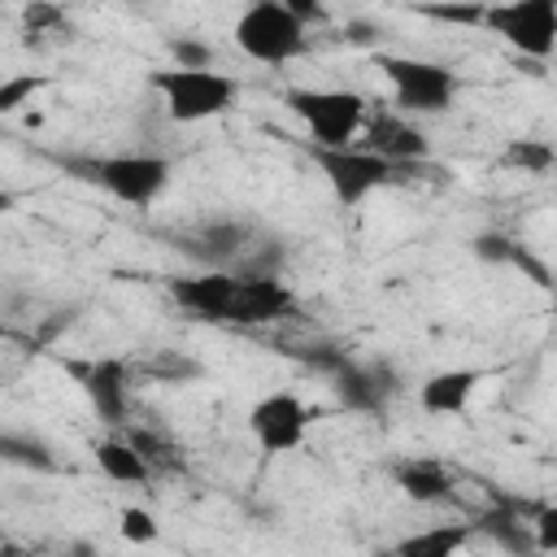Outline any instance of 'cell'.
I'll list each match as a JSON object with an SVG mask.
<instances>
[{
  "instance_id": "obj_21",
  "label": "cell",
  "mask_w": 557,
  "mask_h": 557,
  "mask_svg": "<svg viewBox=\"0 0 557 557\" xmlns=\"http://www.w3.org/2000/svg\"><path fill=\"white\" fill-rule=\"evenodd\" d=\"M553 161H557L553 144H544V139H513L505 148V165H518L522 174H548Z\"/></svg>"
},
{
  "instance_id": "obj_19",
  "label": "cell",
  "mask_w": 557,
  "mask_h": 557,
  "mask_svg": "<svg viewBox=\"0 0 557 557\" xmlns=\"http://www.w3.org/2000/svg\"><path fill=\"white\" fill-rule=\"evenodd\" d=\"M500 548H509V553H522L531 540H527V518H522V505L518 500H500L496 509H487L483 513V522H479Z\"/></svg>"
},
{
  "instance_id": "obj_22",
  "label": "cell",
  "mask_w": 557,
  "mask_h": 557,
  "mask_svg": "<svg viewBox=\"0 0 557 557\" xmlns=\"http://www.w3.org/2000/svg\"><path fill=\"white\" fill-rule=\"evenodd\" d=\"M126 444L144 457V466H148V470H157V466H178V448H174L170 440H161L157 431H144V426H139V431H131V440H126Z\"/></svg>"
},
{
  "instance_id": "obj_35",
  "label": "cell",
  "mask_w": 557,
  "mask_h": 557,
  "mask_svg": "<svg viewBox=\"0 0 557 557\" xmlns=\"http://www.w3.org/2000/svg\"><path fill=\"white\" fill-rule=\"evenodd\" d=\"M374 557H396V553H392V548H379V553H374Z\"/></svg>"
},
{
  "instance_id": "obj_14",
  "label": "cell",
  "mask_w": 557,
  "mask_h": 557,
  "mask_svg": "<svg viewBox=\"0 0 557 557\" xmlns=\"http://www.w3.org/2000/svg\"><path fill=\"white\" fill-rule=\"evenodd\" d=\"M331 387H335V396L348 405V409H357V413H374V409H383V400H387V392H392V370L387 366H357L352 357L331 374Z\"/></svg>"
},
{
  "instance_id": "obj_23",
  "label": "cell",
  "mask_w": 557,
  "mask_h": 557,
  "mask_svg": "<svg viewBox=\"0 0 557 557\" xmlns=\"http://www.w3.org/2000/svg\"><path fill=\"white\" fill-rule=\"evenodd\" d=\"M170 57H174V70H213V61H218L213 44L191 39V35L170 39Z\"/></svg>"
},
{
  "instance_id": "obj_31",
  "label": "cell",
  "mask_w": 557,
  "mask_h": 557,
  "mask_svg": "<svg viewBox=\"0 0 557 557\" xmlns=\"http://www.w3.org/2000/svg\"><path fill=\"white\" fill-rule=\"evenodd\" d=\"M379 35H383V30H379L374 22H361V17H357V22H348V35H344V39H348V44H361V48H366V44H374Z\"/></svg>"
},
{
  "instance_id": "obj_20",
  "label": "cell",
  "mask_w": 557,
  "mask_h": 557,
  "mask_svg": "<svg viewBox=\"0 0 557 557\" xmlns=\"http://www.w3.org/2000/svg\"><path fill=\"white\" fill-rule=\"evenodd\" d=\"M0 461L9 466H26V470H52V448L35 435H17V431H0Z\"/></svg>"
},
{
  "instance_id": "obj_18",
  "label": "cell",
  "mask_w": 557,
  "mask_h": 557,
  "mask_svg": "<svg viewBox=\"0 0 557 557\" xmlns=\"http://www.w3.org/2000/svg\"><path fill=\"white\" fill-rule=\"evenodd\" d=\"M96 466L113 479V483H148V466H144V457L126 444V440H100L96 444Z\"/></svg>"
},
{
  "instance_id": "obj_26",
  "label": "cell",
  "mask_w": 557,
  "mask_h": 557,
  "mask_svg": "<svg viewBox=\"0 0 557 557\" xmlns=\"http://www.w3.org/2000/svg\"><path fill=\"white\" fill-rule=\"evenodd\" d=\"M470 252H474L479 261H487V265H509L513 252H518V244H513L509 235H500V231H483V235L470 239Z\"/></svg>"
},
{
  "instance_id": "obj_24",
  "label": "cell",
  "mask_w": 557,
  "mask_h": 557,
  "mask_svg": "<svg viewBox=\"0 0 557 557\" xmlns=\"http://www.w3.org/2000/svg\"><path fill=\"white\" fill-rule=\"evenodd\" d=\"M117 531H122L126 544H152V540L161 535V522H157V513H148V509H139V505H126V509L117 513Z\"/></svg>"
},
{
  "instance_id": "obj_2",
  "label": "cell",
  "mask_w": 557,
  "mask_h": 557,
  "mask_svg": "<svg viewBox=\"0 0 557 557\" xmlns=\"http://www.w3.org/2000/svg\"><path fill=\"white\" fill-rule=\"evenodd\" d=\"M283 104L309 126L313 148H352L366 126V96L344 87H287Z\"/></svg>"
},
{
  "instance_id": "obj_8",
  "label": "cell",
  "mask_w": 557,
  "mask_h": 557,
  "mask_svg": "<svg viewBox=\"0 0 557 557\" xmlns=\"http://www.w3.org/2000/svg\"><path fill=\"white\" fill-rule=\"evenodd\" d=\"M248 431L257 440L261 453L278 457V453H292L305 444V431H309V409L300 396L292 392H270L261 396L252 409H248Z\"/></svg>"
},
{
  "instance_id": "obj_4",
  "label": "cell",
  "mask_w": 557,
  "mask_h": 557,
  "mask_svg": "<svg viewBox=\"0 0 557 557\" xmlns=\"http://www.w3.org/2000/svg\"><path fill=\"white\" fill-rule=\"evenodd\" d=\"M235 44L261 65H283L305 52V26L287 13L283 0H257L235 22Z\"/></svg>"
},
{
  "instance_id": "obj_15",
  "label": "cell",
  "mask_w": 557,
  "mask_h": 557,
  "mask_svg": "<svg viewBox=\"0 0 557 557\" xmlns=\"http://www.w3.org/2000/svg\"><path fill=\"white\" fill-rule=\"evenodd\" d=\"M479 383H483V370H474V366L440 370V374H431V379L418 387V405H422L426 413L453 418V413H461V409L470 405V396L479 392Z\"/></svg>"
},
{
  "instance_id": "obj_5",
  "label": "cell",
  "mask_w": 557,
  "mask_h": 557,
  "mask_svg": "<svg viewBox=\"0 0 557 557\" xmlns=\"http://www.w3.org/2000/svg\"><path fill=\"white\" fill-rule=\"evenodd\" d=\"M383 78L392 83V96L405 113H444L457 96V74L440 61L422 57H379Z\"/></svg>"
},
{
  "instance_id": "obj_13",
  "label": "cell",
  "mask_w": 557,
  "mask_h": 557,
  "mask_svg": "<svg viewBox=\"0 0 557 557\" xmlns=\"http://www.w3.org/2000/svg\"><path fill=\"white\" fill-rule=\"evenodd\" d=\"M361 152H374V157H383L392 165H409V161L426 157V135L413 122H405L396 113H383V117H374L366 126V148Z\"/></svg>"
},
{
  "instance_id": "obj_34",
  "label": "cell",
  "mask_w": 557,
  "mask_h": 557,
  "mask_svg": "<svg viewBox=\"0 0 557 557\" xmlns=\"http://www.w3.org/2000/svg\"><path fill=\"white\" fill-rule=\"evenodd\" d=\"M17 557H65V553H17Z\"/></svg>"
},
{
  "instance_id": "obj_28",
  "label": "cell",
  "mask_w": 557,
  "mask_h": 557,
  "mask_svg": "<svg viewBox=\"0 0 557 557\" xmlns=\"http://www.w3.org/2000/svg\"><path fill=\"white\" fill-rule=\"evenodd\" d=\"M527 527H535V548L540 553H553L557 548V505H540L535 509V522H527Z\"/></svg>"
},
{
  "instance_id": "obj_16",
  "label": "cell",
  "mask_w": 557,
  "mask_h": 557,
  "mask_svg": "<svg viewBox=\"0 0 557 557\" xmlns=\"http://www.w3.org/2000/svg\"><path fill=\"white\" fill-rule=\"evenodd\" d=\"M392 479H396V487H400L409 500H418V505H435V500H444V496L453 492L448 470H444L440 461H431V457H409V461H400V466L392 470Z\"/></svg>"
},
{
  "instance_id": "obj_9",
  "label": "cell",
  "mask_w": 557,
  "mask_h": 557,
  "mask_svg": "<svg viewBox=\"0 0 557 557\" xmlns=\"http://www.w3.org/2000/svg\"><path fill=\"white\" fill-rule=\"evenodd\" d=\"M248 239H252V231H248L244 222H231V218L200 222L196 231L174 235L178 252H183V257H191V261H200L205 270H235V261L252 248Z\"/></svg>"
},
{
  "instance_id": "obj_7",
  "label": "cell",
  "mask_w": 557,
  "mask_h": 557,
  "mask_svg": "<svg viewBox=\"0 0 557 557\" xmlns=\"http://www.w3.org/2000/svg\"><path fill=\"white\" fill-rule=\"evenodd\" d=\"M309 157L322 170V178H326V187L335 191L339 205H361L370 191L387 187L400 170V165H392L374 152H361V148H313L309 144Z\"/></svg>"
},
{
  "instance_id": "obj_3",
  "label": "cell",
  "mask_w": 557,
  "mask_h": 557,
  "mask_svg": "<svg viewBox=\"0 0 557 557\" xmlns=\"http://www.w3.org/2000/svg\"><path fill=\"white\" fill-rule=\"evenodd\" d=\"M161 100H165V113L174 122H209L218 113H226L235 104V91L239 83L222 70H152L148 78Z\"/></svg>"
},
{
  "instance_id": "obj_25",
  "label": "cell",
  "mask_w": 557,
  "mask_h": 557,
  "mask_svg": "<svg viewBox=\"0 0 557 557\" xmlns=\"http://www.w3.org/2000/svg\"><path fill=\"white\" fill-rule=\"evenodd\" d=\"M44 91V74H13L0 78V113H17L22 104H30Z\"/></svg>"
},
{
  "instance_id": "obj_12",
  "label": "cell",
  "mask_w": 557,
  "mask_h": 557,
  "mask_svg": "<svg viewBox=\"0 0 557 557\" xmlns=\"http://www.w3.org/2000/svg\"><path fill=\"white\" fill-rule=\"evenodd\" d=\"M174 305H183L191 318L205 322H226L231 300H235V274L231 270H200L191 278H170Z\"/></svg>"
},
{
  "instance_id": "obj_32",
  "label": "cell",
  "mask_w": 557,
  "mask_h": 557,
  "mask_svg": "<svg viewBox=\"0 0 557 557\" xmlns=\"http://www.w3.org/2000/svg\"><path fill=\"white\" fill-rule=\"evenodd\" d=\"M65 557H96V548L87 544V540H78V544H70V553Z\"/></svg>"
},
{
  "instance_id": "obj_10",
  "label": "cell",
  "mask_w": 557,
  "mask_h": 557,
  "mask_svg": "<svg viewBox=\"0 0 557 557\" xmlns=\"http://www.w3.org/2000/svg\"><path fill=\"white\" fill-rule=\"evenodd\" d=\"M65 370L78 379V387L87 392V400L100 413V422H109V426L126 422V383H131V374H126L122 361H113V357L65 361Z\"/></svg>"
},
{
  "instance_id": "obj_33",
  "label": "cell",
  "mask_w": 557,
  "mask_h": 557,
  "mask_svg": "<svg viewBox=\"0 0 557 557\" xmlns=\"http://www.w3.org/2000/svg\"><path fill=\"white\" fill-rule=\"evenodd\" d=\"M4 209H13V191H4V187H0V213H4Z\"/></svg>"
},
{
  "instance_id": "obj_27",
  "label": "cell",
  "mask_w": 557,
  "mask_h": 557,
  "mask_svg": "<svg viewBox=\"0 0 557 557\" xmlns=\"http://www.w3.org/2000/svg\"><path fill=\"white\" fill-rule=\"evenodd\" d=\"M483 9L487 4H431L422 13L435 22H453V26H483Z\"/></svg>"
},
{
  "instance_id": "obj_6",
  "label": "cell",
  "mask_w": 557,
  "mask_h": 557,
  "mask_svg": "<svg viewBox=\"0 0 557 557\" xmlns=\"http://www.w3.org/2000/svg\"><path fill=\"white\" fill-rule=\"evenodd\" d=\"M483 26L496 30L509 48L522 57L544 61L557 44V0H509V4H487Z\"/></svg>"
},
{
  "instance_id": "obj_29",
  "label": "cell",
  "mask_w": 557,
  "mask_h": 557,
  "mask_svg": "<svg viewBox=\"0 0 557 557\" xmlns=\"http://www.w3.org/2000/svg\"><path fill=\"white\" fill-rule=\"evenodd\" d=\"M22 22H26L30 35H44V30H52V26L65 22V9H57V4H26Z\"/></svg>"
},
{
  "instance_id": "obj_11",
  "label": "cell",
  "mask_w": 557,
  "mask_h": 557,
  "mask_svg": "<svg viewBox=\"0 0 557 557\" xmlns=\"http://www.w3.org/2000/svg\"><path fill=\"white\" fill-rule=\"evenodd\" d=\"M292 287L278 278V274H257V278H239L235 274V300H231V313L226 322H239V326H261V322H278L292 313Z\"/></svg>"
},
{
  "instance_id": "obj_17",
  "label": "cell",
  "mask_w": 557,
  "mask_h": 557,
  "mask_svg": "<svg viewBox=\"0 0 557 557\" xmlns=\"http://www.w3.org/2000/svg\"><path fill=\"white\" fill-rule=\"evenodd\" d=\"M466 540H470V522H440V527H422L405 535L392 553L396 557H457Z\"/></svg>"
},
{
  "instance_id": "obj_1",
  "label": "cell",
  "mask_w": 557,
  "mask_h": 557,
  "mask_svg": "<svg viewBox=\"0 0 557 557\" xmlns=\"http://www.w3.org/2000/svg\"><path fill=\"white\" fill-rule=\"evenodd\" d=\"M74 178L104 187L122 205H152L170 183V161L148 152H117V157H61Z\"/></svg>"
},
{
  "instance_id": "obj_30",
  "label": "cell",
  "mask_w": 557,
  "mask_h": 557,
  "mask_svg": "<svg viewBox=\"0 0 557 557\" xmlns=\"http://www.w3.org/2000/svg\"><path fill=\"white\" fill-rule=\"evenodd\" d=\"M509 265H518V270H527V274H531V283L548 292V283H553V278H548V265H544V261H535V257H531V252H527L522 244H518V252H513V261H509Z\"/></svg>"
}]
</instances>
